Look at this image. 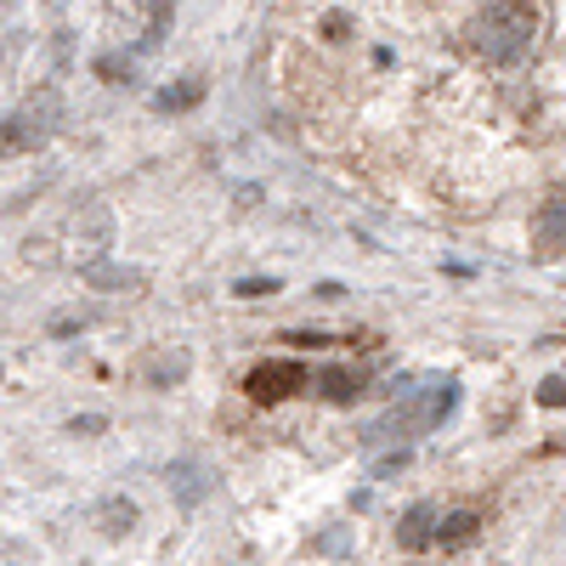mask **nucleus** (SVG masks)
<instances>
[{
    "label": "nucleus",
    "instance_id": "1",
    "mask_svg": "<svg viewBox=\"0 0 566 566\" xmlns=\"http://www.w3.org/2000/svg\"><path fill=\"white\" fill-rule=\"evenodd\" d=\"M538 40V12L533 0H493L488 12H476L470 23V45H476V57H488L493 69H510L533 52Z\"/></svg>",
    "mask_w": 566,
    "mask_h": 566
},
{
    "label": "nucleus",
    "instance_id": "2",
    "mask_svg": "<svg viewBox=\"0 0 566 566\" xmlns=\"http://www.w3.org/2000/svg\"><path fill=\"white\" fill-rule=\"evenodd\" d=\"M453 402H459V380H448V386H437V391H424V397H402V402L368 431V442H386V437L408 442V437H419V431H431V424H442V419L453 413Z\"/></svg>",
    "mask_w": 566,
    "mask_h": 566
},
{
    "label": "nucleus",
    "instance_id": "3",
    "mask_svg": "<svg viewBox=\"0 0 566 566\" xmlns=\"http://www.w3.org/2000/svg\"><path fill=\"white\" fill-rule=\"evenodd\" d=\"M52 130H57V97L40 91L34 103H23L18 114L0 119V154H34L52 142Z\"/></svg>",
    "mask_w": 566,
    "mask_h": 566
},
{
    "label": "nucleus",
    "instance_id": "4",
    "mask_svg": "<svg viewBox=\"0 0 566 566\" xmlns=\"http://www.w3.org/2000/svg\"><path fill=\"white\" fill-rule=\"evenodd\" d=\"M295 391H306V368H301V363L272 357V363H261V368L250 374V397H255V402H283V397H295Z\"/></svg>",
    "mask_w": 566,
    "mask_h": 566
},
{
    "label": "nucleus",
    "instance_id": "5",
    "mask_svg": "<svg viewBox=\"0 0 566 566\" xmlns=\"http://www.w3.org/2000/svg\"><path fill=\"white\" fill-rule=\"evenodd\" d=\"M533 250L538 255H566V193L538 205V216H533Z\"/></svg>",
    "mask_w": 566,
    "mask_h": 566
},
{
    "label": "nucleus",
    "instance_id": "6",
    "mask_svg": "<svg viewBox=\"0 0 566 566\" xmlns=\"http://www.w3.org/2000/svg\"><path fill=\"white\" fill-rule=\"evenodd\" d=\"M437 522H442L437 504H413V510L402 515V522H397V544H402V549H424V544H437Z\"/></svg>",
    "mask_w": 566,
    "mask_h": 566
},
{
    "label": "nucleus",
    "instance_id": "7",
    "mask_svg": "<svg viewBox=\"0 0 566 566\" xmlns=\"http://www.w3.org/2000/svg\"><path fill=\"white\" fill-rule=\"evenodd\" d=\"M80 277L91 283V290H142V272H130V266H114V261H85L80 266Z\"/></svg>",
    "mask_w": 566,
    "mask_h": 566
},
{
    "label": "nucleus",
    "instance_id": "8",
    "mask_svg": "<svg viewBox=\"0 0 566 566\" xmlns=\"http://www.w3.org/2000/svg\"><path fill=\"white\" fill-rule=\"evenodd\" d=\"M317 391H323L328 402H352V397L363 391V374H352V368H323V374H317Z\"/></svg>",
    "mask_w": 566,
    "mask_h": 566
},
{
    "label": "nucleus",
    "instance_id": "9",
    "mask_svg": "<svg viewBox=\"0 0 566 566\" xmlns=\"http://www.w3.org/2000/svg\"><path fill=\"white\" fill-rule=\"evenodd\" d=\"M476 527H482L476 510H453V515H442V522H437V544H470V538H476Z\"/></svg>",
    "mask_w": 566,
    "mask_h": 566
},
{
    "label": "nucleus",
    "instance_id": "10",
    "mask_svg": "<svg viewBox=\"0 0 566 566\" xmlns=\"http://www.w3.org/2000/svg\"><path fill=\"white\" fill-rule=\"evenodd\" d=\"M199 97H205V74H187L181 85H165V91H159V108H165V114H181V108H193Z\"/></svg>",
    "mask_w": 566,
    "mask_h": 566
},
{
    "label": "nucleus",
    "instance_id": "11",
    "mask_svg": "<svg viewBox=\"0 0 566 566\" xmlns=\"http://www.w3.org/2000/svg\"><path fill=\"white\" fill-rule=\"evenodd\" d=\"M170 488H176V499H181L187 510H193V504L205 499V470H199V464H187V459L170 464Z\"/></svg>",
    "mask_w": 566,
    "mask_h": 566
},
{
    "label": "nucleus",
    "instance_id": "12",
    "mask_svg": "<svg viewBox=\"0 0 566 566\" xmlns=\"http://www.w3.org/2000/svg\"><path fill=\"white\" fill-rule=\"evenodd\" d=\"M97 522H103L108 538H125V533L136 527V504H130V499H108V504L97 510Z\"/></svg>",
    "mask_w": 566,
    "mask_h": 566
},
{
    "label": "nucleus",
    "instance_id": "13",
    "mask_svg": "<svg viewBox=\"0 0 566 566\" xmlns=\"http://www.w3.org/2000/svg\"><path fill=\"white\" fill-rule=\"evenodd\" d=\"M170 18H176V0H148V34H142V45H159Z\"/></svg>",
    "mask_w": 566,
    "mask_h": 566
},
{
    "label": "nucleus",
    "instance_id": "14",
    "mask_svg": "<svg viewBox=\"0 0 566 566\" xmlns=\"http://www.w3.org/2000/svg\"><path fill=\"white\" fill-rule=\"evenodd\" d=\"M97 74H103L108 85H130L136 69H130V57H97Z\"/></svg>",
    "mask_w": 566,
    "mask_h": 566
},
{
    "label": "nucleus",
    "instance_id": "15",
    "mask_svg": "<svg viewBox=\"0 0 566 566\" xmlns=\"http://www.w3.org/2000/svg\"><path fill=\"white\" fill-rule=\"evenodd\" d=\"M538 402L544 408H566V374H549V380L538 386Z\"/></svg>",
    "mask_w": 566,
    "mask_h": 566
},
{
    "label": "nucleus",
    "instance_id": "16",
    "mask_svg": "<svg viewBox=\"0 0 566 566\" xmlns=\"http://www.w3.org/2000/svg\"><path fill=\"white\" fill-rule=\"evenodd\" d=\"M272 290H277L272 277H244V283H239V295H272Z\"/></svg>",
    "mask_w": 566,
    "mask_h": 566
}]
</instances>
